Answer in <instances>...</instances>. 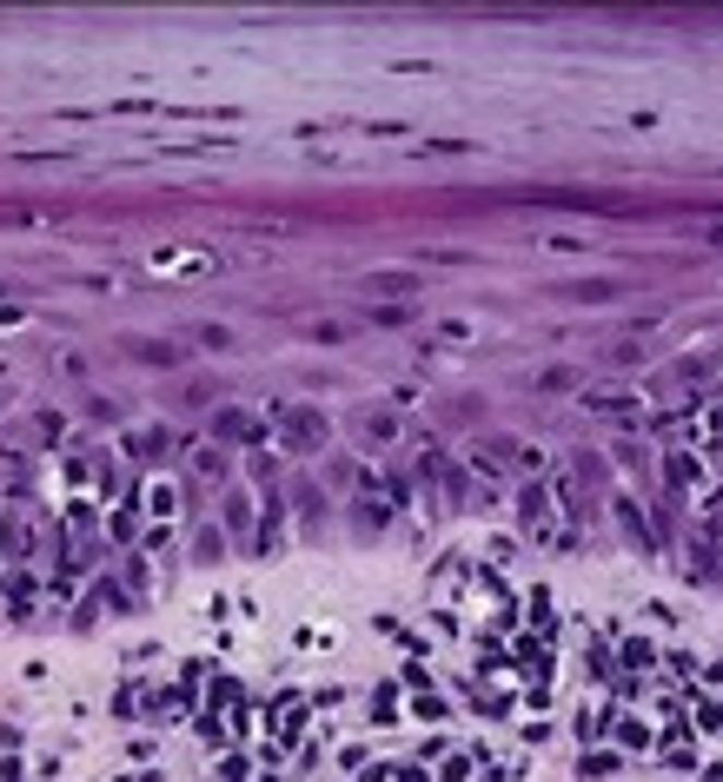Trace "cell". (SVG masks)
<instances>
[{"instance_id": "2", "label": "cell", "mask_w": 723, "mask_h": 782, "mask_svg": "<svg viewBox=\"0 0 723 782\" xmlns=\"http://www.w3.org/2000/svg\"><path fill=\"white\" fill-rule=\"evenodd\" d=\"M565 292H571V299H617V286H598V279H591V286H565Z\"/></svg>"}, {"instance_id": "1", "label": "cell", "mask_w": 723, "mask_h": 782, "mask_svg": "<svg viewBox=\"0 0 723 782\" xmlns=\"http://www.w3.org/2000/svg\"><path fill=\"white\" fill-rule=\"evenodd\" d=\"M419 279H406V273H385V279H372V292H412Z\"/></svg>"}]
</instances>
